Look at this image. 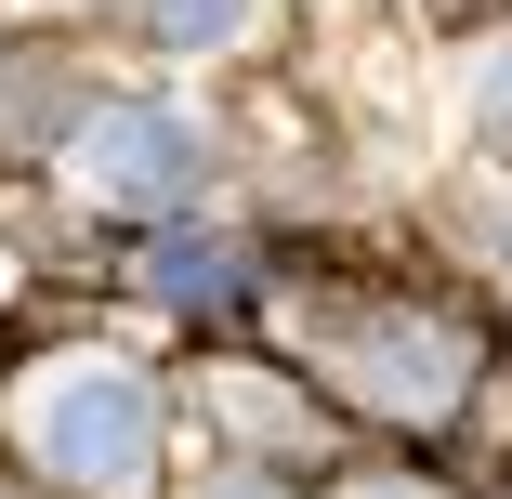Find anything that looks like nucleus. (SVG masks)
Returning a JSON list of instances; mask_svg holds the SVG:
<instances>
[{"label":"nucleus","mask_w":512,"mask_h":499,"mask_svg":"<svg viewBox=\"0 0 512 499\" xmlns=\"http://www.w3.org/2000/svg\"><path fill=\"white\" fill-rule=\"evenodd\" d=\"M27 447L79 499H132L158 473V394L132 368H53V381H27Z\"/></svg>","instance_id":"f257e3e1"},{"label":"nucleus","mask_w":512,"mask_h":499,"mask_svg":"<svg viewBox=\"0 0 512 499\" xmlns=\"http://www.w3.org/2000/svg\"><path fill=\"white\" fill-rule=\"evenodd\" d=\"M329 368L368 394L381 421H434V408L473 394V329H447V316H355L329 342Z\"/></svg>","instance_id":"f03ea898"},{"label":"nucleus","mask_w":512,"mask_h":499,"mask_svg":"<svg viewBox=\"0 0 512 499\" xmlns=\"http://www.w3.org/2000/svg\"><path fill=\"white\" fill-rule=\"evenodd\" d=\"M79 184L106 197V211H184V197L211 184V132L171 119V106H106L79 132Z\"/></svg>","instance_id":"7ed1b4c3"},{"label":"nucleus","mask_w":512,"mask_h":499,"mask_svg":"<svg viewBox=\"0 0 512 499\" xmlns=\"http://www.w3.org/2000/svg\"><path fill=\"white\" fill-rule=\"evenodd\" d=\"M145 289H158V303H237V289H250V250L237 237H158L145 250Z\"/></svg>","instance_id":"20e7f679"},{"label":"nucleus","mask_w":512,"mask_h":499,"mask_svg":"<svg viewBox=\"0 0 512 499\" xmlns=\"http://www.w3.org/2000/svg\"><path fill=\"white\" fill-rule=\"evenodd\" d=\"M145 14H158V40H184V53H224V40L263 27V0H145Z\"/></svg>","instance_id":"39448f33"},{"label":"nucleus","mask_w":512,"mask_h":499,"mask_svg":"<svg viewBox=\"0 0 512 499\" xmlns=\"http://www.w3.org/2000/svg\"><path fill=\"white\" fill-rule=\"evenodd\" d=\"M211 408H224V421H250V434H276V447H302V408H289L276 381H211Z\"/></svg>","instance_id":"423d86ee"},{"label":"nucleus","mask_w":512,"mask_h":499,"mask_svg":"<svg viewBox=\"0 0 512 499\" xmlns=\"http://www.w3.org/2000/svg\"><path fill=\"white\" fill-rule=\"evenodd\" d=\"M473 132H486V145H499V158H512V53H499V66H486V79H473Z\"/></svg>","instance_id":"0eeeda50"},{"label":"nucleus","mask_w":512,"mask_h":499,"mask_svg":"<svg viewBox=\"0 0 512 499\" xmlns=\"http://www.w3.org/2000/svg\"><path fill=\"white\" fill-rule=\"evenodd\" d=\"M197 499H276V486H250V473H237V486H197Z\"/></svg>","instance_id":"6e6552de"},{"label":"nucleus","mask_w":512,"mask_h":499,"mask_svg":"<svg viewBox=\"0 0 512 499\" xmlns=\"http://www.w3.org/2000/svg\"><path fill=\"white\" fill-rule=\"evenodd\" d=\"M342 499H434V486H342Z\"/></svg>","instance_id":"1a4fd4ad"}]
</instances>
